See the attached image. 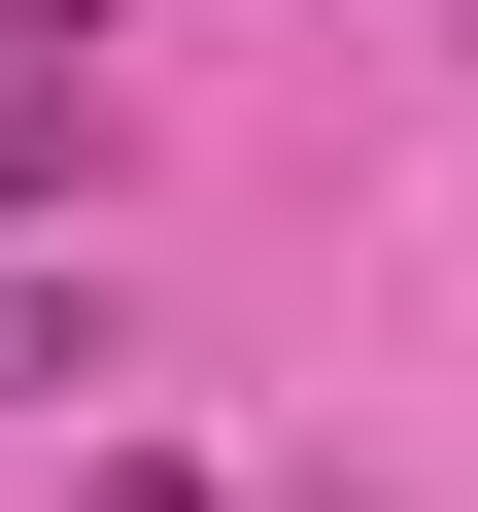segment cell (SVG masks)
Masks as SVG:
<instances>
[{
    "label": "cell",
    "instance_id": "cell-1",
    "mask_svg": "<svg viewBox=\"0 0 478 512\" xmlns=\"http://www.w3.org/2000/svg\"><path fill=\"white\" fill-rule=\"evenodd\" d=\"M0 205H103V69H0Z\"/></svg>",
    "mask_w": 478,
    "mask_h": 512
},
{
    "label": "cell",
    "instance_id": "cell-2",
    "mask_svg": "<svg viewBox=\"0 0 478 512\" xmlns=\"http://www.w3.org/2000/svg\"><path fill=\"white\" fill-rule=\"evenodd\" d=\"M35 376H69V308H35V274H0V410H35Z\"/></svg>",
    "mask_w": 478,
    "mask_h": 512
}]
</instances>
